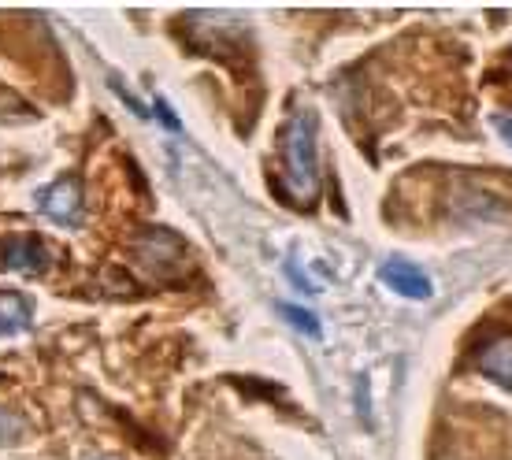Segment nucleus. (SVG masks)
<instances>
[{"mask_svg": "<svg viewBox=\"0 0 512 460\" xmlns=\"http://www.w3.org/2000/svg\"><path fill=\"white\" fill-rule=\"evenodd\" d=\"M282 149V186L297 205H312L320 193V153H316V112L297 108L279 138Z\"/></svg>", "mask_w": 512, "mask_h": 460, "instance_id": "f257e3e1", "label": "nucleus"}, {"mask_svg": "<svg viewBox=\"0 0 512 460\" xmlns=\"http://www.w3.org/2000/svg\"><path fill=\"white\" fill-rule=\"evenodd\" d=\"M38 208L56 227H78L82 223V186L75 179L52 182L38 193Z\"/></svg>", "mask_w": 512, "mask_h": 460, "instance_id": "f03ea898", "label": "nucleus"}, {"mask_svg": "<svg viewBox=\"0 0 512 460\" xmlns=\"http://www.w3.org/2000/svg\"><path fill=\"white\" fill-rule=\"evenodd\" d=\"M0 268L4 271H23V275H41L49 268V249L34 234H15L0 245Z\"/></svg>", "mask_w": 512, "mask_h": 460, "instance_id": "7ed1b4c3", "label": "nucleus"}, {"mask_svg": "<svg viewBox=\"0 0 512 460\" xmlns=\"http://www.w3.org/2000/svg\"><path fill=\"white\" fill-rule=\"evenodd\" d=\"M379 279L394 290V294L409 297V301H427V297L435 294V286H431V279L423 275L416 264H409V260H401V256H390V260H383V268H379Z\"/></svg>", "mask_w": 512, "mask_h": 460, "instance_id": "20e7f679", "label": "nucleus"}, {"mask_svg": "<svg viewBox=\"0 0 512 460\" xmlns=\"http://www.w3.org/2000/svg\"><path fill=\"white\" fill-rule=\"evenodd\" d=\"M479 371L494 379L498 386L512 390V334H498L494 342L483 345V353H479Z\"/></svg>", "mask_w": 512, "mask_h": 460, "instance_id": "39448f33", "label": "nucleus"}, {"mask_svg": "<svg viewBox=\"0 0 512 460\" xmlns=\"http://www.w3.org/2000/svg\"><path fill=\"white\" fill-rule=\"evenodd\" d=\"M34 323V301L19 290H0V338L30 331Z\"/></svg>", "mask_w": 512, "mask_h": 460, "instance_id": "423d86ee", "label": "nucleus"}, {"mask_svg": "<svg viewBox=\"0 0 512 460\" xmlns=\"http://www.w3.org/2000/svg\"><path fill=\"white\" fill-rule=\"evenodd\" d=\"M279 312L282 316H286V320L294 323L297 331L301 334H308V338H320V320H316V316H312V312H308V308H297V305H279Z\"/></svg>", "mask_w": 512, "mask_h": 460, "instance_id": "0eeeda50", "label": "nucleus"}, {"mask_svg": "<svg viewBox=\"0 0 512 460\" xmlns=\"http://www.w3.org/2000/svg\"><path fill=\"white\" fill-rule=\"evenodd\" d=\"M490 123H494V130H498V134H501V138H505V141H509V145H512V115H494V119H490Z\"/></svg>", "mask_w": 512, "mask_h": 460, "instance_id": "6e6552de", "label": "nucleus"}, {"mask_svg": "<svg viewBox=\"0 0 512 460\" xmlns=\"http://www.w3.org/2000/svg\"><path fill=\"white\" fill-rule=\"evenodd\" d=\"M156 115H160V123H164L167 130H179V119H175V112H171L164 101H156Z\"/></svg>", "mask_w": 512, "mask_h": 460, "instance_id": "1a4fd4ad", "label": "nucleus"}, {"mask_svg": "<svg viewBox=\"0 0 512 460\" xmlns=\"http://www.w3.org/2000/svg\"><path fill=\"white\" fill-rule=\"evenodd\" d=\"M97 460H112V457H97Z\"/></svg>", "mask_w": 512, "mask_h": 460, "instance_id": "9d476101", "label": "nucleus"}]
</instances>
